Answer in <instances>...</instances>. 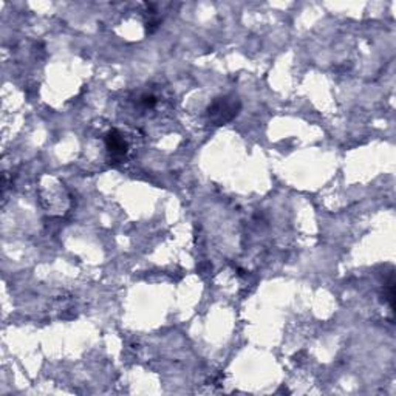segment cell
<instances>
[{
  "label": "cell",
  "mask_w": 396,
  "mask_h": 396,
  "mask_svg": "<svg viewBox=\"0 0 396 396\" xmlns=\"http://www.w3.org/2000/svg\"><path fill=\"white\" fill-rule=\"evenodd\" d=\"M105 146L113 158H123L127 154V143L118 130H112L105 138Z\"/></svg>",
  "instance_id": "2"
},
{
  "label": "cell",
  "mask_w": 396,
  "mask_h": 396,
  "mask_svg": "<svg viewBox=\"0 0 396 396\" xmlns=\"http://www.w3.org/2000/svg\"><path fill=\"white\" fill-rule=\"evenodd\" d=\"M242 109V103L237 96H222L213 99L207 107V116L216 125H223L234 119Z\"/></svg>",
  "instance_id": "1"
}]
</instances>
